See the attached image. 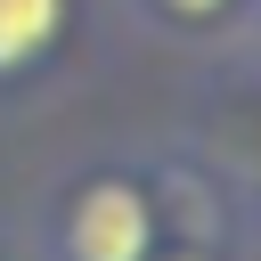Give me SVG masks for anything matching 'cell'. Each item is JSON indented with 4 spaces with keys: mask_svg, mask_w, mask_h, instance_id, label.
I'll return each instance as SVG.
<instances>
[{
    "mask_svg": "<svg viewBox=\"0 0 261 261\" xmlns=\"http://www.w3.org/2000/svg\"><path fill=\"white\" fill-rule=\"evenodd\" d=\"M147 237H155V212H147V196L122 188V179H98V188L73 204V228H65L73 261H139Z\"/></svg>",
    "mask_w": 261,
    "mask_h": 261,
    "instance_id": "obj_1",
    "label": "cell"
},
{
    "mask_svg": "<svg viewBox=\"0 0 261 261\" xmlns=\"http://www.w3.org/2000/svg\"><path fill=\"white\" fill-rule=\"evenodd\" d=\"M49 33H57V0H0V73L41 57Z\"/></svg>",
    "mask_w": 261,
    "mask_h": 261,
    "instance_id": "obj_2",
    "label": "cell"
},
{
    "mask_svg": "<svg viewBox=\"0 0 261 261\" xmlns=\"http://www.w3.org/2000/svg\"><path fill=\"white\" fill-rule=\"evenodd\" d=\"M171 8H196V16H204V8H220V0H171Z\"/></svg>",
    "mask_w": 261,
    "mask_h": 261,
    "instance_id": "obj_3",
    "label": "cell"
}]
</instances>
